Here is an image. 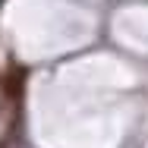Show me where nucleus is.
Returning <instances> with one entry per match:
<instances>
[{"label": "nucleus", "mask_w": 148, "mask_h": 148, "mask_svg": "<svg viewBox=\"0 0 148 148\" xmlns=\"http://www.w3.org/2000/svg\"><path fill=\"white\" fill-rule=\"evenodd\" d=\"M6 88H10V98H22V88H25V69H10L6 76Z\"/></svg>", "instance_id": "f257e3e1"}]
</instances>
